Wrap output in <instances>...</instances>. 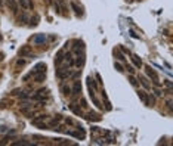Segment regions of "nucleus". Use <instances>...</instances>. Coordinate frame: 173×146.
I'll list each match as a JSON object with an SVG mask.
<instances>
[{"mask_svg":"<svg viewBox=\"0 0 173 146\" xmlns=\"http://www.w3.org/2000/svg\"><path fill=\"white\" fill-rule=\"evenodd\" d=\"M2 59H3V53H0V61H2Z\"/></svg>","mask_w":173,"mask_h":146,"instance_id":"35","label":"nucleus"},{"mask_svg":"<svg viewBox=\"0 0 173 146\" xmlns=\"http://www.w3.org/2000/svg\"><path fill=\"white\" fill-rule=\"evenodd\" d=\"M46 118H48L46 115H39L36 120H33V123H34V124H36V123H40V121H43V120H46Z\"/></svg>","mask_w":173,"mask_h":146,"instance_id":"23","label":"nucleus"},{"mask_svg":"<svg viewBox=\"0 0 173 146\" xmlns=\"http://www.w3.org/2000/svg\"><path fill=\"white\" fill-rule=\"evenodd\" d=\"M19 56H21V58H25V56H31V49H30V46H24V47L19 50Z\"/></svg>","mask_w":173,"mask_h":146,"instance_id":"8","label":"nucleus"},{"mask_svg":"<svg viewBox=\"0 0 173 146\" xmlns=\"http://www.w3.org/2000/svg\"><path fill=\"white\" fill-rule=\"evenodd\" d=\"M45 40H46V37H45V36H40V37H37V38H36V41H37V43H40V41H45Z\"/></svg>","mask_w":173,"mask_h":146,"instance_id":"30","label":"nucleus"},{"mask_svg":"<svg viewBox=\"0 0 173 146\" xmlns=\"http://www.w3.org/2000/svg\"><path fill=\"white\" fill-rule=\"evenodd\" d=\"M21 21H22V24H24L25 21H28V18H27V15H25V13H22V16H19V22H21Z\"/></svg>","mask_w":173,"mask_h":146,"instance_id":"28","label":"nucleus"},{"mask_svg":"<svg viewBox=\"0 0 173 146\" xmlns=\"http://www.w3.org/2000/svg\"><path fill=\"white\" fill-rule=\"evenodd\" d=\"M18 6H21L24 10H28V0H17Z\"/></svg>","mask_w":173,"mask_h":146,"instance_id":"13","label":"nucleus"},{"mask_svg":"<svg viewBox=\"0 0 173 146\" xmlns=\"http://www.w3.org/2000/svg\"><path fill=\"white\" fill-rule=\"evenodd\" d=\"M61 90H62V93H64L65 96H70V94H71V87L67 86V84H62V86H61Z\"/></svg>","mask_w":173,"mask_h":146,"instance_id":"15","label":"nucleus"},{"mask_svg":"<svg viewBox=\"0 0 173 146\" xmlns=\"http://www.w3.org/2000/svg\"><path fill=\"white\" fill-rule=\"evenodd\" d=\"M65 124H68V126H74V121H73L71 118H65Z\"/></svg>","mask_w":173,"mask_h":146,"instance_id":"29","label":"nucleus"},{"mask_svg":"<svg viewBox=\"0 0 173 146\" xmlns=\"http://www.w3.org/2000/svg\"><path fill=\"white\" fill-rule=\"evenodd\" d=\"M114 67H116V70H117V71H120V73L124 71V70H123V65H121L120 62H114Z\"/></svg>","mask_w":173,"mask_h":146,"instance_id":"24","label":"nucleus"},{"mask_svg":"<svg viewBox=\"0 0 173 146\" xmlns=\"http://www.w3.org/2000/svg\"><path fill=\"white\" fill-rule=\"evenodd\" d=\"M5 7V0H0V10H3Z\"/></svg>","mask_w":173,"mask_h":146,"instance_id":"33","label":"nucleus"},{"mask_svg":"<svg viewBox=\"0 0 173 146\" xmlns=\"http://www.w3.org/2000/svg\"><path fill=\"white\" fill-rule=\"evenodd\" d=\"M46 96H48V90H46V89H40V90L37 91V94L33 96V99H34V100H45Z\"/></svg>","mask_w":173,"mask_h":146,"instance_id":"4","label":"nucleus"},{"mask_svg":"<svg viewBox=\"0 0 173 146\" xmlns=\"http://www.w3.org/2000/svg\"><path fill=\"white\" fill-rule=\"evenodd\" d=\"M163 94H164V91L161 90V89H158L156 86V87H154V96H156V97H161Z\"/></svg>","mask_w":173,"mask_h":146,"instance_id":"17","label":"nucleus"},{"mask_svg":"<svg viewBox=\"0 0 173 146\" xmlns=\"http://www.w3.org/2000/svg\"><path fill=\"white\" fill-rule=\"evenodd\" d=\"M0 40H2V36H0Z\"/></svg>","mask_w":173,"mask_h":146,"instance_id":"36","label":"nucleus"},{"mask_svg":"<svg viewBox=\"0 0 173 146\" xmlns=\"http://www.w3.org/2000/svg\"><path fill=\"white\" fill-rule=\"evenodd\" d=\"M70 4H71V7H73V10H74V12H76V15H77V16H80V15H82V13H83V10H82V7H79V6H77V3H76V1H71V3H70Z\"/></svg>","mask_w":173,"mask_h":146,"instance_id":"9","label":"nucleus"},{"mask_svg":"<svg viewBox=\"0 0 173 146\" xmlns=\"http://www.w3.org/2000/svg\"><path fill=\"white\" fill-rule=\"evenodd\" d=\"M64 52L61 50V52H58V55H56V58H55V64L56 65H59V64H62V61H64Z\"/></svg>","mask_w":173,"mask_h":146,"instance_id":"14","label":"nucleus"},{"mask_svg":"<svg viewBox=\"0 0 173 146\" xmlns=\"http://www.w3.org/2000/svg\"><path fill=\"white\" fill-rule=\"evenodd\" d=\"M132 56V62H133V65L136 67V68H141L142 67V61H141V58L136 55H130Z\"/></svg>","mask_w":173,"mask_h":146,"instance_id":"11","label":"nucleus"},{"mask_svg":"<svg viewBox=\"0 0 173 146\" xmlns=\"http://www.w3.org/2000/svg\"><path fill=\"white\" fill-rule=\"evenodd\" d=\"M139 81H141V84H142L147 90H148V89H151V86H150V83H148V78H147L145 75H141V77H139Z\"/></svg>","mask_w":173,"mask_h":146,"instance_id":"10","label":"nucleus"},{"mask_svg":"<svg viewBox=\"0 0 173 146\" xmlns=\"http://www.w3.org/2000/svg\"><path fill=\"white\" fill-rule=\"evenodd\" d=\"M130 36H132V37H135V38H138V36H136V34H135L133 31H130Z\"/></svg>","mask_w":173,"mask_h":146,"instance_id":"34","label":"nucleus"},{"mask_svg":"<svg viewBox=\"0 0 173 146\" xmlns=\"http://www.w3.org/2000/svg\"><path fill=\"white\" fill-rule=\"evenodd\" d=\"M53 6H55V9H56V12H58V13H61V6H59V3L56 1V3H53Z\"/></svg>","mask_w":173,"mask_h":146,"instance_id":"26","label":"nucleus"},{"mask_svg":"<svg viewBox=\"0 0 173 146\" xmlns=\"http://www.w3.org/2000/svg\"><path fill=\"white\" fill-rule=\"evenodd\" d=\"M33 75H34V81H37V83H42V81H45V78H46V71L36 73V74H33Z\"/></svg>","mask_w":173,"mask_h":146,"instance_id":"7","label":"nucleus"},{"mask_svg":"<svg viewBox=\"0 0 173 146\" xmlns=\"http://www.w3.org/2000/svg\"><path fill=\"white\" fill-rule=\"evenodd\" d=\"M129 81H130V84H132V86H135V87L138 86V81H136V78L133 77V74H130V75H129Z\"/></svg>","mask_w":173,"mask_h":146,"instance_id":"19","label":"nucleus"},{"mask_svg":"<svg viewBox=\"0 0 173 146\" xmlns=\"http://www.w3.org/2000/svg\"><path fill=\"white\" fill-rule=\"evenodd\" d=\"M6 1V4L11 7V10L14 12V13H17L18 12V3H17V0H5Z\"/></svg>","mask_w":173,"mask_h":146,"instance_id":"6","label":"nucleus"},{"mask_svg":"<svg viewBox=\"0 0 173 146\" xmlns=\"http://www.w3.org/2000/svg\"><path fill=\"white\" fill-rule=\"evenodd\" d=\"M114 55H117V59H119V61H123V62L126 61V58H124V55H123L121 52H119V50H117V52H114Z\"/></svg>","mask_w":173,"mask_h":146,"instance_id":"22","label":"nucleus"},{"mask_svg":"<svg viewBox=\"0 0 173 146\" xmlns=\"http://www.w3.org/2000/svg\"><path fill=\"white\" fill-rule=\"evenodd\" d=\"M74 64H76V65H77V67H82V65H83V64H85V59H83V56H82V58H80V56H79V58H77V59H76V62H74Z\"/></svg>","mask_w":173,"mask_h":146,"instance_id":"21","label":"nucleus"},{"mask_svg":"<svg viewBox=\"0 0 173 146\" xmlns=\"http://www.w3.org/2000/svg\"><path fill=\"white\" fill-rule=\"evenodd\" d=\"M70 108L74 111V114H77V115H82V109H80V108H77V106H76V103H73Z\"/></svg>","mask_w":173,"mask_h":146,"instance_id":"20","label":"nucleus"},{"mask_svg":"<svg viewBox=\"0 0 173 146\" xmlns=\"http://www.w3.org/2000/svg\"><path fill=\"white\" fill-rule=\"evenodd\" d=\"M138 96H139V99L145 103V105H148L150 106V97H148V93L145 90H138Z\"/></svg>","mask_w":173,"mask_h":146,"instance_id":"3","label":"nucleus"},{"mask_svg":"<svg viewBox=\"0 0 173 146\" xmlns=\"http://www.w3.org/2000/svg\"><path fill=\"white\" fill-rule=\"evenodd\" d=\"M87 84H89V87H90V89L93 87V90H96V89H98V86H96V83H95V80H93L92 77H89V78H87Z\"/></svg>","mask_w":173,"mask_h":146,"instance_id":"16","label":"nucleus"},{"mask_svg":"<svg viewBox=\"0 0 173 146\" xmlns=\"http://www.w3.org/2000/svg\"><path fill=\"white\" fill-rule=\"evenodd\" d=\"M25 64H27V61H25V59H18V61H17V67H24Z\"/></svg>","mask_w":173,"mask_h":146,"instance_id":"25","label":"nucleus"},{"mask_svg":"<svg viewBox=\"0 0 173 146\" xmlns=\"http://www.w3.org/2000/svg\"><path fill=\"white\" fill-rule=\"evenodd\" d=\"M71 93H73L74 96H79V94L82 93V86H80L79 81H74V84H73V87H71Z\"/></svg>","mask_w":173,"mask_h":146,"instance_id":"5","label":"nucleus"},{"mask_svg":"<svg viewBox=\"0 0 173 146\" xmlns=\"http://www.w3.org/2000/svg\"><path fill=\"white\" fill-rule=\"evenodd\" d=\"M86 118H87V120H93V121H99V120H101V117H99V115H96V114H93V115H92V114H89Z\"/></svg>","mask_w":173,"mask_h":146,"instance_id":"18","label":"nucleus"},{"mask_svg":"<svg viewBox=\"0 0 173 146\" xmlns=\"http://www.w3.org/2000/svg\"><path fill=\"white\" fill-rule=\"evenodd\" d=\"M166 106H167L169 109H172V99H170V97L166 100Z\"/></svg>","mask_w":173,"mask_h":146,"instance_id":"27","label":"nucleus"},{"mask_svg":"<svg viewBox=\"0 0 173 146\" xmlns=\"http://www.w3.org/2000/svg\"><path fill=\"white\" fill-rule=\"evenodd\" d=\"M164 86H167L169 89H172V83H170V80H166V81H164Z\"/></svg>","mask_w":173,"mask_h":146,"instance_id":"31","label":"nucleus"},{"mask_svg":"<svg viewBox=\"0 0 173 146\" xmlns=\"http://www.w3.org/2000/svg\"><path fill=\"white\" fill-rule=\"evenodd\" d=\"M145 73H147V75L151 78V81L154 83V86H157V87H160V78H158V75H157V73L151 68V67H145Z\"/></svg>","mask_w":173,"mask_h":146,"instance_id":"1","label":"nucleus"},{"mask_svg":"<svg viewBox=\"0 0 173 146\" xmlns=\"http://www.w3.org/2000/svg\"><path fill=\"white\" fill-rule=\"evenodd\" d=\"M127 70H129V73H130V74H135V68H133L132 65H129V67H127Z\"/></svg>","mask_w":173,"mask_h":146,"instance_id":"32","label":"nucleus"},{"mask_svg":"<svg viewBox=\"0 0 173 146\" xmlns=\"http://www.w3.org/2000/svg\"><path fill=\"white\" fill-rule=\"evenodd\" d=\"M59 121H61V115H56V118H52V120L49 121V124H48V126H49V127H56Z\"/></svg>","mask_w":173,"mask_h":146,"instance_id":"12","label":"nucleus"},{"mask_svg":"<svg viewBox=\"0 0 173 146\" xmlns=\"http://www.w3.org/2000/svg\"><path fill=\"white\" fill-rule=\"evenodd\" d=\"M71 71L67 70V68H58L56 70V77L59 78V80H65V78H68Z\"/></svg>","mask_w":173,"mask_h":146,"instance_id":"2","label":"nucleus"}]
</instances>
